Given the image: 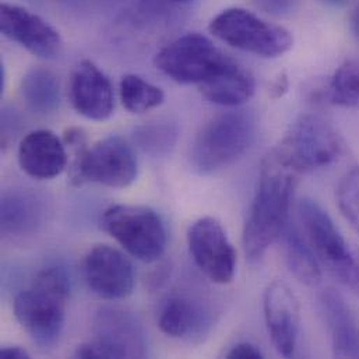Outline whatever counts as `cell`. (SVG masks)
<instances>
[{
  "mask_svg": "<svg viewBox=\"0 0 359 359\" xmlns=\"http://www.w3.org/2000/svg\"><path fill=\"white\" fill-rule=\"evenodd\" d=\"M200 91L210 102L233 108L253 97L256 81L248 69L232 59L221 73L201 84Z\"/></svg>",
  "mask_w": 359,
  "mask_h": 359,
  "instance_id": "cell-20",
  "label": "cell"
},
{
  "mask_svg": "<svg viewBox=\"0 0 359 359\" xmlns=\"http://www.w3.org/2000/svg\"><path fill=\"white\" fill-rule=\"evenodd\" d=\"M158 326L172 339L201 337L211 326V312L190 295L174 294L161 306Z\"/></svg>",
  "mask_w": 359,
  "mask_h": 359,
  "instance_id": "cell-18",
  "label": "cell"
},
{
  "mask_svg": "<svg viewBox=\"0 0 359 359\" xmlns=\"http://www.w3.org/2000/svg\"><path fill=\"white\" fill-rule=\"evenodd\" d=\"M137 178V158L126 140L121 136H108L91 149L83 158L76 186L93 182L108 187L125 189Z\"/></svg>",
  "mask_w": 359,
  "mask_h": 359,
  "instance_id": "cell-9",
  "label": "cell"
},
{
  "mask_svg": "<svg viewBox=\"0 0 359 359\" xmlns=\"http://www.w3.org/2000/svg\"><path fill=\"white\" fill-rule=\"evenodd\" d=\"M0 29L6 38L36 57L52 60L62 53L63 42L60 34L38 14L21 6L1 4Z\"/></svg>",
  "mask_w": 359,
  "mask_h": 359,
  "instance_id": "cell-12",
  "label": "cell"
},
{
  "mask_svg": "<svg viewBox=\"0 0 359 359\" xmlns=\"http://www.w3.org/2000/svg\"><path fill=\"white\" fill-rule=\"evenodd\" d=\"M232 60L207 36L186 34L163 48L156 56L157 67L180 84H197L221 73Z\"/></svg>",
  "mask_w": 359,
  "mask_h": 359,
  "instance_id": "cell-8",
  "label": "cell"
},
{
  "mask_svg": "<svg viewBox=\"0 0 359 359\" xmlns=\"http://www.w3.org/2000/svg\"><path fill=\"white\" fill-rule=\"evenodd\" d=\"M319 302L332 333L334 355L337 358H358V329L341 295L334 290H326Z\"/></svg>",
  "mask_w": 359,
  "mask_h": 359,
  "instance_id": "cell-19",
  "label": "cell"
},
{
  "mask_svg": "<svg viewBox=\"0 0 359 359\" xmlns=\"http://www.w3.org/2000/svg\"><path fill=\"white\" fill-rule=\"evenodd\" d=\"M0 67H1V69H0V91L3 93V91H4V87H6V69H4L3 65H1Z\"/></svg>",
  "mask_w": 359,
  "mask_h": 359,
  "instance_id": "cell-32",
  "label": "cell"
},
{
  "mask_svg": "<svg viewBox=\"0 0 359 359\" xmlns=\"http://www.w3.org/2000/svg\"><path fill=\"white\" fill-rule=\"evenodd\" d=\"M178 139V126L170 121L151 122L139 126L133 133L135 144L146 154L161 157L175 147Z\"/></svg>",
  "mask_w": 359,
  "mask_h": 359,
  "instance_id": "cell-24",
  "label": "cell"
},
{
  "mask_svg": "<svg viewBox=\"0 0 359 359\" xmlns=\"http://www.w3.org/2000/svg\"><path fill=\"white\" fill-rule=\"evenodd\" d=\"M283 238L291 273L306 285H318L322 280L320 262L308 238L292 224L287 225Z\"/></svg>",
  "mask_w": 359,
  "mask_h": 359,
  "instance_id": "cell-22",
  "label": "cell"
},
{
  "mask_svg": "<svg viewBox=\"0 0 359 359\" xmlns=\"http://www.w3.org/2000/svg\"><path fill=\"white\" fill-rule=\"evenodd\" d=\"M22 100L39 115L53 114L60 105V83L56 74L45 67H32L21 79Z\"/></svg>",
  "mask_w": 359,
  "mask_h": 359,
  "instance_id": "cell-21",
  "label": "cell"
},
{
  "mask_svg": "<svg viewBox=\"0 0 359 359\" xmlns=\"http://www.w3.org/2000/svg\"><path fill=\"white\" fill-rule=\"evenodd\" d=\"M94 340L105 346L112 358H144L147 333L136 315L119 308H100L93 320Z\"/></svg>",
  "mask_w": 359,
  "mask_h": 359,
  "instance_id": "cell-13",
  "label": "cell"
},
{
  "mask_svg": "<svg viewBox=\"0 0 359 359\" xmlns=\"http://www.w3.org/2000/svg\"><path fill=\"white\" fill-rule=\"evenodd\" d=\"M226 358L229 359H262L263 353L250 343H239L233 346L228 353Z\"/></svg>",
  "mask_w": 359,
  "mask_h": 359,
  "instance_id": "cell-28",
  "label": "cell"
},
{
  "mask_svg": "<svg viewBox=\"0 0 359 359\" xmlns=\"http://www.w3.org/2000/svg\"><path fill=\"white\" fill-rule=\"evenodd\" d=\"M337 201L346 219L359 232V167L348 171L340 180Z\"/></svg>",
  "mask_w": 359,
  "mask_h": 359,
  "instance_id": "cell-26",
  "label": "cell"
},
{
  "mask_svg": "<svg viewBox=\"0 0 359 359\" xmlns=\"http://www.w3.org/2000/svg\"><path fill=\"white\" fill-rule=\"evenodd\" d=\"M287 88H288V79H287L285 74H283V76H280V77L277 79V81H276L274 86H273V90H271V91H273L274 98L283 97V95L285 94Z\"/></svg>",
  "mask_w": 359,
  "mask_h": 359,
  "instance_id": "cell-30",
  "label": "cell"
},
{
  "mask_svg": "<svg viewBox=\"0 0 359 359\" xmlns=\"http://www.w3.org/2000/svg\"><path fill=\"white\" fill-rule=\"evenodd\" d=\"M358 358H359V340H358Z\"/></svg>",
  "mask_w": 359,
  "mask_h": 359,
  "instance_id": "cell-35",
  "label": "cell"
},
{
  "mask_svg": "<svg viewBox=\"0 0 359 359\" xmlns=\"http://www.w3.org/2000/svg\"><path fill=\"white\" fill-rule=\"evenodd\" d=\"M327 97L332 104L358 108L359 107V62L347 60L334 73Z\"/></svg>",
  "mask_w": 359,
  "mask_h": 359,
  "instance_id": "cell-25",
  "label": "cell"
},
{
  "mask_svg": "<svg viewBox=\"0 0 359 359\" xmlns=\"http://www.w3.org/2000/svg\"><path fill=\"white\" fill-rule=\"evenodd\" d=\"M46 204L43 197L27 187H13L1 194L0 229L4 238L21 239L35 235L43 225Z\"/></svg>",
  "mask_w": 359,
  "mask_h": 359,
  "instance_id": "cell-16",
  "label": "cell"
},
{
  "mask_svg": "<svg viewBox=\"0 0 359 359\" xmlns=\"http://www.w3.org/2000/svg\"><path fill=\"white\" fill-rule=\"evenodd\" d=\"M210 31L229 46L262 57H278L288 52L294 42L285 28L239 7L219 13L211 21Z\"/></svg>",
  "mask_w": 359,
  "mask_h": 359,
  "instance_id": "cell-7",
  "label": "cell"
},
{
  "mask_svg": "<svg viewBox=\"0 0 359 359\" xmlns=\"http://www.w3.org/2000/svg\"><path fill=\"white\" fill-rule=\"evenodd\" d=\"M298 175L278 147L264 157L257 191L243 229V249L250 262L262 260L290 224V208Z\"/></svg>",
  "mask_w": 359,
  "mask_h": 359,
  "instance_id": "cell-1",
  "label": "cell"
},
{
  "mask_svg": "<svg viewBox=\"0 0 359 359\" xmlns=\"http://www.w3.org/2000/svg\"><path fill=\"white\" fill-rule=\"evenodd\" d=\"M70 291L67 271L60 266H48L36 274L29 288L15 297L14 316L39 348L49 350L57 344Z\"/></svg>",
  "mask_w": 359,
  "mask_h": 359,
  "instance_id": "cell-2",
  "label": "cell"
},
{
  "mask_svg": "<svg viewBox=\"0 0 359 359\" xmlns=\"http://www.w3.org/2000/svg\"><path fill=\"white\" fill-rule=\"evenodd\" d=\"M70 101L74 111L90 121H107L115 109L111 80L91 60H83L70 79Z\"/></svg>",
  "mask_w": 359,
  "mask_h": 359,
  "instance_id": "cell-15",
  "label": "cell"
},
{
  "mask_svg": "<svg viewBox=\"0 0 359 359\" xmlns=\"http://www.w3.org/2000/svg\"><path fill=\"white\" fill-rule=\"evenodd\" d=\"M67 163L63 140L50 130H34L18 146V164L34 180H53L66 170Z\"/></svg>",
  "mask_w": 359,
  "mask_h": 359,
  "instance_id": "cell-17",
  "label": "cell"
},
{
  "mask_svg": "<svg viewBox=\"0 0 359 359\" xmlns=\"http://www.w3.org/2000/svg\"><path fill=\"white\" fill-rule=\"evenodd\" d=\"M172 1H180V3H184V1H190V0H172Z\"/></svg>",
  "mask_w": 359,
  "mask_h": 359,
  "instance_id": "cell-34",
  "label": "cell"
},
{
  "mask_svg": "<svg viewBox=\"0 0 359 359\" xmlns=\"http://www.w3.org/2000/svg\"><path fill=\"white\" fill-rule=\"evenodd\" d=\"M351 31L359 41V4L351 14Z\"/></svg>",
  "mask_w": 359,
  "mask_h": 359,
  "instance_id": "cell-31",
  "label": "cell"
},
{
  "mask_svg": "<svg viewBox=\"0 0 359 359\" xmlns=\"http://www.w3.org/2000/svg\"><path fill=\"white\" fill-rule=\"evenodd\" d=\"M84 278L94 294L115 301L133 292L136 270L132 260L119 249L97 245L84 259Z\"/></svg>",
  "mask_w": 359,
  "mask_h": 359,
  "instance_id": "cell-11",
  "label": "cell"
},
{
  "mask_svg": "<svg viewBox=\"0 0 359 359\" xmlns=\"http://www.w3.org/2000/svg\"><path fill=\"white\" fill-rule=\"evenodd\" d=\"M264 319L276 351L290 358L299 337V305L295 294L283 281H273L264 291Z\"/></svg>",
  "mask_w": 359,
  "mask_h": 359,
  "instance_id": "cell-14",
  "label": "cell"
},
{
  "mask_svg": "<svg viewBox=\"0 0 359 359\" xmlns=\"http://www.w3.org/2000/svg\"><path fill=\"white\" fill-rule=\"evenodd\" d=\"M278 150L298 174H304L339 161L344 151V143L325 118L305 114L292 123Z\"/></svg>",
  "mask_w": 359,
  "mask_h": 359,
  "instance_id": "cell-6",
  "label": "cell"
},
{
  "mask_svg": "<svg viewBox=\"0 0 359 359\" xmlns=\"http://www.w3.org/2000/svg\"><path fill=\"white\" fill-rule=\"evenodd\" d=\"M0 357L3 359H28L29 354L17 346H11V347H4L0 350Z\"/></svg>",
  "mask_w": 359,
  "mask_h": 359,
  "instance_id": "cell-29",
  "label": "cell"
},
{
  "mask_svg": "<svg viewBox=\"0 0 359 359\" xmlns=\"http://www.w3.org/2000/svg\"><path fill=\"white\" fill-rule=\"evenodd\" d=\"M121 101L126 111L140 115L158 108L164 100V91L136 74H126L121 80Z\"/></svg>",
  "mask_w": 359,
  "mask_h": 359,
  "instance_id": "cell-23",
  "label": "cell"
},
{
  "mask_svg": "<svg viewBox=\"0 0 359 359\" xmlns=\"http://www.w3.org/2000/svg\"><path fill=\"white\" fill-rule=\"evenodd\" d=\"M304 233L320 264L346 288L359 295V263L329 212L313 198H304L298 205Z\"/></svg>",
  "mask_w": 359,
  "mask_h": 359,
  "instance_id": "cell-5",
  "label": "cell"
},
{
  "mask_svg": "<svg viewBox=\"0 0 359 359\" xmlns=\"http://www.w3.org/2000/svg\"><path fill=\"white\" fill-rule=\"evenodd\" d=\"M101 224L130 256L154 263L167 249V229L163 218L147 205L115 204L102 214Z\"/></svg>",
  "mask_w": 359,
  "mask_h": 359,
  "instance_id": "cell-4",
  "label": "cell"
},
{
  "mask_svg": "<svg viewBox=\"0 0 359 359\" xmlns=\"http://www.w3.org/2000/svg\"><path fill=\"white\" fill-rule=\"evenodd\" d=\"M325 1H327V3H330L333 6H343L344 3H347V0H325Z\"/></svg>",
  "mask_w": 359,
  "mask_h": 359,
  "instance_id": "cell-33",
  "label": "cell"
},
{
  "mask_svg": "<svg viewBox=\"0 0 359 359\" xmlns=\"http://www.w3.org/2000/svg\"><path fill=\"white\" fill-rule=\"evenodd\" d=\"M260 10L273 15H287L297 10L299 0H252Z\"/></svg>",
  "mask_w": 359,
  "mask_h": 359,
  "instance_id": "cell-27",
  "label": "cell"
},
{
  "mask_svg": "<svg viewBox=\"0 0 359 359\" xmlns=\"http://www.w3.org/2000/svg\"><path fill=\"white\" fill-rule=\"evenodd\" d=\"M187 243L196 266L210 281L228 284L233 280L236 252L218 219L203 217L193 222Z\"/></svg>",
  "mask_w": 359,
  "mask_h": 359,
  "instance_id": "cell-10",
  "label": "cell"
},
{
  "mask_svg": "<svg viewBox=\"0 0 359 359\" xmlns=\"http://www.w3.org/2000/svg\"><path fill=\"white\" fill-rule=\"evenodd\" d=\"M257 136L252 111L236 109L211 118L197 133L190 161L200 175H212L239 161Z\"/></svg>",
  "mask_w": 359,
  "mask_h": 359,
  "instance_id": "cell-3",
  "label": "cell"
}]
</instances>
